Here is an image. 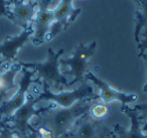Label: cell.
Instances as JSON below:
<instances>
[{
    "instance_id": "cell-1",
    "label": "cell",
    "mask_w": 147,
    "mask_h": 138,
    "mask_svg": "<svg viewBox=\"0 0 147 138\" xmlns=\"http://www.w3.org/2000/svg\"><path fill=\"white\" fill-rule=\"evenodd\" d=\"M95 100H84L69 108H61L49 104L45 111L33 118L31 128L42 126L49 129L55 138H61L69 132L80 118L89 113Z\"/></svg>"
},
{
    "instance_id": "cell-2",
    "label": "cell",
    "mask_w": 147,
    "mask_h": 138,
    "mask_svg": "<svg viewBox=\"0 0 147 138\" xmlns=\"http://www.w3.org/2000/svg\"><path fill=\"white\" fill-rule=\"evenodd\" d=\"M63 49L55 51L49 47L47 57L42 63H19L22 68L32 70L36 76V81L41 82L43 86L55 91L61 89H71L69 79L63 74L59 66V60L63 55Z\"/></svg>"
},
{
    "instance_id": "cell-3",
    "label": "cell",
    "mask_w": 147,
    "mask_h": 138,
    "mask_svg": "<svg viewBox=\"0 0 147 138\" xmlns=\"http://www.w3.org/2000/svg\"><path fill=\"white\" fill-rule=\"evenodd\" d=\"M97 47L96 41L84 45L81 43L75 49L71 55L67 59L59 60V66L67 68V71L63 72L65 77H69V88H73L76 84H83L86 81V75L89 72L88 65L90 59L95 53Z\"/></svg>"
},
{
    "instance_id": "cell-4",
    "label": "cell",
    "mask_w": 147,
    "mask_h": 138,
    "mask_svg": "<svg viewBox=\"0 0 147 138\" xmlns=\"http://www.w3.org/2000/svg\"><path fill=\"white\" fill-rule=\"evenodd\" d=\"M42 91L37 95L39 102L47 101L57 107L69 108L84 100H98V94L91 84L87 82L81 84L78 88L71 90L53 91L42 85Z\"/></svg>"
},
{
    "instance_id": "cell-5",
    "label": "cell",
    "mask_w": 147,
    "mask_h": 138,
    "mask_svg": "<svg viewBox=\"0 0 147 138\" xmlns=\"http://www.w3.org/2000/svg\"><path fill=\"white\" fill-rule=\"evenodd\" d=\"M38 103L39 100L37 98V95H28L25 103L14 112V114L8 119L7 124L24 137L32 134L33 129L31 128V121L33 120V118L45 111V109L47 108V106L45 108H36V105Z\"/></svg>"
},
{
    "instance_id": "cell-6",
    "label": "cell",
    "mask_w": 147,
    "mask_h": 138,
    "mask_svg": "<svg viewBox=\"0 0 147 138\" xmlns=\"http://www.w3.org/2000/svg\"><path fill=\"white\" fill-rule=\"evenodd\" d=\"M21 72H22V75L18 81V88L16 92L8 101L0 106V121L1 120L8 121V119L14 114V112L25 103L29 95L28 91L31 85L36 81L34 79L35 74L32 70L22 68Z\"/></svg>"
},
{
    "instance_id": "cell-7",
    "label": "cell",
    "mask_w": 147,
    "mask_h": 138,
    "mask_svg": "<svg viewBox=\"0 0 147 138\" xmlns=\"http://www.w3.org/2000/svg\"><path fill=\"white\" fill-rule=\"evenodd\" d=\"M86 81L90 82L93 86L98 89V93H97L98 100L107 105L113 102H119L122 107H124V106H130L131 104L136 103V101L138 100V95L136 93H124L122 91H119L109 85L107 82L100 79L92 71H89L87 73Z\"/></svg>"
},
{
    "instance_id": "cell-8",
    "label": "cell",
    "mask_w": 147,
    "mask_h": 138,
    "mask_svg": "<svg viewBox=\"0 0 147 138\" xmlns=\"http://www.w3.org/2000/svg\"><path fill=\"white\" fill-rule=\"evenodd\" d=\"M61 138H114V135L104 122L93 119L87 114L80 118L69 133Z\"/></svg>"
},
{
    "instance_id": "cell-9",
    "label": "cell",
    "mask_w": 147,
    "mask_h": 138,
    "mask_svg": "<svg viewBox=\"0 0 147 138\" xmlns=\"http://www.w3.org/2000/svg\"><path fill=\"white\" fill-rule=\"evenodd\" d=\"M53 21H55L53 12L49 9V0H45L38 3L36 14L31 24L32 27L31 41L34 45H40L47 41L49 28Z\"/></svg>"
},
{
    "instance_id": "cell-10",
    "label": "cell",
    "mask_w": 147,
    "mask_h": 138,
    "mask_svg": "<svg viewBox=\"0 0 147 138\" xmlns=\"http://www.w3.org/2000/svg\"><path fill=\"white\" fill-rule=\"evenodd\" d=\"M122 112L129 118V127L123 128L121 126H115L113 130L114 138H147V132L143 128L141 118L134 107L124 106Z\"/></svg>"
},
{
    "instance_id": "cell-11",
    "label": "cell",
    "mask_w": 147,
    "mask_h": 138,
    "mask_svg": "<svg viewBox=\"0 0 147 138\" xmlns=\"http://www.w3.org/2000/svg\"><path fill=\"white\" fill-rule=\"evenodd\" d=\"M32 37V27H28L22 30L16 37H8L0 45V60L6 65L14 64L19 49Z\"/></svg>"
},
{
    "instance_id": "cell-12",
    "label": "cell",
    "mask_w": 147,
    "mask_h": 138,
    "mask_svg": "<svg viewBox=\"0 0 147 138\" xmlns=\"http://www.w3.org/2000/svg\"><path fill=\"white\" fill-rule=\"evenodd\" d=\"M36 11V3L27 0H20L12 3V5L9 7V18L17 25L25 29L31 26Z\"/></svg>"
},
{
    "instance_id": "cell-13",
    "label": "cell",
    "mask_w": 147,
    "mask_h": 138,
    "mask_svg": "<svg viewBox=\"0 0 147 138\" xmlns=\"http://www.w3.org/2000/svg\"><path fill=\"white\" fill-rule=\"evenodd\" d=\"M21 71L22 67L19 63H14L0 73V106L8 101L16 92L18 88L16 78Z\"/></svg>"
},
{
    "instance_id": "cell-14",
    "label": "cell",
    "mask_w": 147,
    "mask_h": 138,
    "mask_svg": "<svg viewBox=\"0 0 147 138\" xmlns=\"http://www.w3.org/2000/svg\"><path fill=\"white\" fill-rule=\"evenodd\" d=\"M55 21H63L67 24L73 22L81 12L80 8L73 7V0H61L59 6L53 11Z\"/></svg>"
},
{
    "instance_id": "cell-15",
    "label": "cell",
    "mask_w": 147,
    "mask_h": 138,
    "mask_svg": "<svg viewBox=\"0 0 147 138\" xmlns=\"http://www.w3.org/2000/svg\"><path fill=\"white\" fill-rule=\"evenodd\" d=\"M109 106L105 103H102L99 100H95L89 110L88 115L91 116L93 119L103 121L109 115Z\"/></svg>"
},
{
    "instance_id": "cell-16",
    "label": "cell",
    "mask_w": 147,
    "mask_h": 138,
    "mask_svg": "<svg viewBox=\"0 0 147 138\" xmlns=\"http://www.w3.org/2000/svg\"><path fill=\"white\" fill-rule=\"evenodd\" d=\"M145 25H147V0H141L140 10H139L136 30H135V39L137 41H139V34Z\"/></svg>"
},
{
    "instance_id": "cell-17",
    "label": "cell",
    "mask_w": 147,
    "mask_h": 138,
    "mask_svg": "<svg viewBox=\"0 0 147 138\" xmlns=\"http://www.w3.org/2000/svg\"><path fill=\"white\" fill-rule=\"evenodd\" d=\"M0 138H36V133L33 130V133L30 134L27 137H24V136L20 135L17 131H15L11 126H9L7 124L2 130L0 132Z\"/></svg>"
},
{
    "instance_id": "cell-18",
    "label": "cell",
    "mask_w": 147,
    "mask_h": 138,
    "mask_svg": "<svg viewBox=\"0 0 147 138\" xmlns=\"http://www.w3.org/2000/svg\"><path fill=\"white\" fill-rule=\"evenodd\" d=\"M135 109L137 110L139 116L141 118V121L143 124V128L147 132V103L144 104H139V105L135 106Z\"/></svg>"
},
{
    "instance_id": "cell-19",
    "label": "cell",
    "mask_w": 147,
    "mask_h": 138,
    "mask_svg": "<svg viewBox=\"0 0 147 138\" xmlns=\"http://www.w3.org/2000/svg\"><path fill=\"white\" fill-rule=\"evenodd\" d=\"M33 130L36 133V137L37 138H55L53 133L49 129L45 127H42V126H37V127H34Z\"/></svg>"
},
{
    "instance_id": "cell-20",
    "label": "cell",
    "mask_w": 147,
    "mask_h": 138,
    "mask_svg": "<svg viewBox=\"0 0 147 138\" xmlns=\"http://www.w3.org/2000/svg\"><path fill=\"white\" fill-rule=\"evenodd\" d=\"M10 17L9 15V7H8V1L7 0H0V17Z\"/></svg>"
},
{
    "instance_id": "cell-21",
    "label": "cell",
    "mask_w": 147,
    "mask_h": 138,
    "mask_svg": "<svg viewBox=\"0 0 147 138\" xmlns=\"http://www.w3.org/2000/svg\"><path fill=\"white\" fill-rule=\"evenodd\" d=\"M139 49H140V55H142V53H146L147 51V35H146V37L144 39V41H142V43L139 45Z\"/></svg>"
},
{
    "instance_id": "cell-22",
    "label": "cell",
    "mask_w": 147,
    "mask_h": 138,
    "mask_svg": "<svg viewBox=\"0 0 147 138\" xmlns=\"http://www.w3.org/2000/svg\"><path fill=\"white\" fill-rule=\"evenodd\" d=\"M8 67H9V65H6V64H4L2 61H1V60H0V73H1V72H3L4 70H6Z\"/></svg>"
},
{
    "instance_id": "cell-23",
    "label": "cell",
    "mask_w": 147,
    "mask_h": 138,
    "mask_svg": "<svg viewBox=\"0 0 147 138\" xmlns=\"http://www.w3.org/2000/svg\"><path fill=\"white\" fill-rule=\"evenodd\" d=\"M6 125H7V121H4V120H1V121H0V132H1V130Z\"/></svg>"
},
{
    "instance_id": "cell-24",
    "label": "cell",
    "mask_w": 147,
    "mask_h": 138,
    "mask_svg": "<svg viewBox=\"0 0 147 138\" xmlns=\"http://www.w3.org/2000/svg\"><path fill=\"white\" fill-rule=\"evenodd\" d=\"M27 1H32V2L36 3V4H38V3L42 2V1H45V0H27Z\"/></svg>"
},
{
    "instance_id": "cell-25",
    "label": "cell",
    "mask_w": 147,
    "mask_h": 138,
    "mask_svg": "<svg viewBox=\"0 0 147 138\" xmlns=\"http://www.w3.org/2000/svg\"><path fill=\"white\" fill-rule=\"evenodd\" d=\"M141 57H144L145 62H146V66H147V51H146V53H142V55H141Z\"/></svg>"
},
{
    "instance_id": "cell-26",
    "label": "cell",
    "mask_w": 147,
    "mask_h": 138,
    "mask_svg": "<svg viewBox=\"0 0 147 138\" xmlns=\"http://www.w3.org/2000/svg\"><path fill=\"white\" fill-rule=\"evenodd\" d=\"M7 1H10V2L14 3V2H17V1H20V0H7Z\"/></svg>"
},
{
    "instance_id": "cell-27",
    "label": "cell",
    "mask_w": 147,
    "mask_h": 138,
    "mask_svg": "<svg viewBox=\"0 0 147 138\" xmlns=\"http://www.w3.org/2000/svg\"><path fill=\"white\" fill-rule=\"evenodd\" d=\"M144 91L147 93V82H146V85H145V87H144Z\"/></svg>"
},
{
    "instance_id": "cell-28",
    "label": "cell",
    "mask_w": 147,
    "mask_h": 138,
    "mask_svg": "<svg viewBox=\"0 0 147 138\" xmlns=\"http://www.w3.org/2000/svg\"><path fill=\"white\" fill-rule=\"evenodd\" d=\"M36 138H37V137H36Z\"/></svg>"
}]
</instances>
